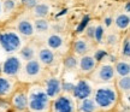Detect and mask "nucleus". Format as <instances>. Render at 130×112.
<instances>
[{
    "label": "nucleus",
    "mask_w": 130,
    "mask_h": 112,
    "mask_svg": "<svg viewBox=\"0 0 130 112\" xmlns=\"http://www.w3.org/2000/svg\"><path fill=\"white\" fill-rule=\"evenodd\" d=\"M14 89V82L11 79V77L0 75V99L10 98Z\"/></svg>",
    "instance_id": "nucleus-12"
},
{
    "label": "nucleus",
    "mask_w": 130,
    "mask_h": 112,
    "mask_svg": "<svg viewBox=\"0 0 130 112\" xmlns=\"http://www.w3.org/2000/svg\"><path fill=\"white\" fill-rule=\"evenodd\" d=\"M125 13H129V3L125 4Z\"/></svg>",
    "instance_id": "nucleus-32"
},
{
    "label": "nucleus",
    "mask_w": 130,
    "mask_h": 112,
    "mask_svg": "<svg viewBox=\"0 0 130 112\" xmlns=\"http://www.w3.org/2000/svg\"><path fill=\"white\" fill-rule=\"evenodd\" d=\"M32 13L36 18H46L50 14V6L47 4H39L37 3L32 7Z\"/></svg>",
    "instance_id": "nucleus-21"
},
{
    "label": "nucleus",
    "mask_w": 130,
    "mask_h": 112,
    "mask_svg": "<svg viewBox=\"0 0 130 112\" xmlns=\"http://www.w3.org/2000/svg\"><path fill=\"white\" fill-rule=\"evenodd\" d=\"M51 99L41 86L28 87V110L29 112H50Z\"/></svg>",
    "instance_id": "nucleus-2"
},
{
    "label": "nucleus",
    "mask_w": 130,
    "mask_h": 112,
    "mask_svg": "<svg viewBox=\"0 0 130 112\" xmlns=\"http://www.w3.org/2000/svg\"><path fill=\"white\" fill-rule=\"evenodd\" d=\"M36 4H37V0H24V5L28 9H32Z\"/></svg>",
    "instance_id": "nucleus-30"
},
{
    "label": "nucleus",
    "mask_w": 130,
    "mask_h": 112,
    "mask_svg": "<svg viewBox=\"0 0 130 112\" xmlns=\"http://www.w3.org/2000/svg\"><path fill=\"white\" fill-rule=\"evenodd\" d=\"M115 86H116L118 93L121 94V97L124 95H129L130 92V76H123V77H118L115 81Z\"/></svg>",
    "instance_id": "nucleus-17"
},
{
    "label": "nucleus",
    "mask_w": 130,
    "mask_h": 112,
    "mask_svg": "<svg viewBox=\"0 0 130 112\" xmlns=\"http://www.w3.org/2000/svg\"><path fill=\"white\" fill-rule=\"evenodd\" d=\"M37 56H39V61L45 66H52L56 63V54H54V52L52 51L51 48H48V47H42V48H40Z\"/></svg>",
    "instance_id": "nucleus-13"
},
{
    "label": "nucleus",
    "mask_w": 130,
    "mask_h": 112,
    "mask_svg": "<svg viewBox=\"0 0 130 112\" xmlns=\"http://www.w3.org/2000/svg\"><path fill=\"white\" fill-rule=\"evenodd\" d=\"M118 40H119V36L117 34H110L106 37V43L108 46H115V45L118 43Z\"/></svg>",
    "instance_id": "nucleus-28"
},
{
    "label": "nucleus",
    "mask_w": 130,
    "mask_h": 112,
    "mask_svg": "<svg viewBox=\"0 0 130 112\" xmlns=\"http://www.w3.org/2000/svg\"><path fill=\"white\" fill-rule=\"evenodd\" d=\"M64 65H65V68L69 69V70H74V69H76L77 65H78V59H77V57L75 56V54H70V56H68L64 59Z\"/></svg>",
    "instance_id": "nucleus-25"
},
{
    "label": "nucleus",
    "mask_w": 130,
    "mask_h": 112,
    "mask_svg": "<svg viewBox=\"0 0 130 112\" xmlns=\"http://www.w3.org/2000/svg\"><path fill=\"white\" fill-rule=\"evenodd\" d=\"M10 104L17 112H25L28 110V87L16 88L10 95Z\"/></svg>",
    "instance_id": "nucleus-7"
},
{
    "label": "nucleus",
    "mask_w": 130,
    "mask_h": 112,
    "mask_svg": "<svg viewBox=\"0 0 130 112\" xmlns=\"http://www.w3.org/2000/svg\"><path fill=\"white\" fill-rule=\"evenodd\" d=\"M61 81L59 77H50L45 81V84H43V90L46 92V94L50 97V99H54L56 97H58L59 94L63 93L61 90Z\"/></svg>",
    "instance_id": "nucleus-10"
},
{
    "label": "nucleus",
    "mask_w": 130,
    "mask_h": 112,
    "mask_svg": "<svg viewBox=\"0 0 130 112\" xmlns=\"http://www.w3.org/2000/svg\"><path fill=\"white\" fill-rule=\"evenodd\" d=\"M130 24V17L129 13H121L115 18V25L118 30H126L129 28Z\"/></svg>",
    "instance_id": "nucleus-20"
},
{
    "label": "nucleus",
    "mask_w": 130,
    "mask_h": 112,
    "mask_svg": "<svg viewBox=\"0 0 130 112\" xmlns=\"http://www.w3.org/2000/svg\"><path fill=\"white\" fill-rule=\"evenodd\" d=\"M98 61L95 60L94 56L90 54H84L81 56V58L78 59V65L77 68L79 69V74L84 76V77H88L89 75L94 71V69L96 68Z\"/></svg>",
    "instance_id": "nucleus-9"
},
{
    "label": "nucleus",
    "mask_w": 130,
    "mask_h": 112,
    "mask_svg": "<svg viewBox=\"0 0 130 112\" xmlns=\"http://www.w3.org/2000/svg\"><path fill=\"white\" fill-rule=\"evenodd\" d=\"M50 112H77V101L71 94L61 93L51 100Z\"/></svg>",
    "instance_id": "nucleus-4"
},
{
    "label": "nucleus",
    "mask_w": 130,
    "mask_h": 112,
    "mask_svg": "<svg viewBox=\"0 0 130 112\" xmlns=\"http://www.w3.org/2000/svg\"><path fill=\"white\" fill-rule=\"evenodd\" d=\"M111 23H112V19L111 18H106V25H107V27H110V25H111Z\"/></svg>",
    "instance_id": "nucleus-31"
},
{
    "label": "nucleus",
    "mask_w": 130,
    "mask_h": 112,
    "mask_svg": "<svg viewBox=\"0 0 130 112\" xmlns=\"http://www.w3.org/2000/svg\"><path fill=\"white\" fill-rule=\"evenodd\" d=\"M92 98L96 104L99 112H113L121 101V94L118 93L113 82L101 83L93 89Z\"/></svg>",
    "instance_id": "nucleus-1"
},
{
    "label": "nucleus",
    "mask_w": 130,
    "mask_h": 112,
    "mask_svg": "<svg viewBox=\"0 0 130 112\" xmlns=\"http://www.w3.org/2000/svg\"><path fill=\"white\" fill-rule=\"evenodd\" d=\"M94 29H95V27H92V25L86 28V34L89 39H94Z\"/></svg>",
    "instance_id": "nucleus-29"
},
{
    "label": "nucleus",
    "mask_w": 130,
    "mask_h": 112,
    "mask_svg": "<svg viewBox=\"0 0 130 112\" xmlns=\"http://www.w3.org/2000/svg\"><path fill=\"white\" fill-rule=\"evenodd\" d=\"M22 70L25 74V76H28L30 78H35L42 74V64L37 59L32 58L30 60L25 61L24 66H22Z\"/></svg>",
    "instance_id": "nucleus-11"
},
{
    "label": "nucleus",
    "mask_w": 130,
    "mask_h": 112,
    "mask_svg": "<svg viewBox=\"0 0 130 112\" xmlns=\"http://www.w3.org/2000/svg\"><path fill=\"white\" fill-rule=\"evenodd\" d=\"M115 66V74L118 77L123 76H130V63L129 59H123L121 61H117Z\"/></svg>",
    "instance_id": "nucleus-18"
},
{
    "label": "nucleus",
    "mask_w": 130,
    "mask_h": 112,
    "mask_svg": "<svg viewBox=\"0 0 130 112\" xmlns=\"http://www.w3.org/2000/svg\"><path fill=\"white\" fill-rule=\"evenodd\" d=\"M34 57H35V50L31 46H25L19 50V58L23 59V60L28 61L32 59Z\"/></svg>",
    "instance_id": "nucleus-23"
},
{
    "label": "nucleus",
    "mask_w": 130,
    "mask_h": 112,
    "mask_svg": "<svg viewBox=\"0 0 130 112\" xmlns=\"http://www.w3.org/2000/svg\"><path fill=\"white\" fill-rule=\"evenodd\" d=\"M1 12H3V7H1V0H0V14H1Z\"/></svg>",
    "instance_id": "nucleus-33"
},
{
    "label": "nucleus",
    "mask_w": 130,
    "mask_h": 112,
    "mask_svg": "<svg viewBox=\"0 0 130 112\" xmlns=\"http://www.w3.org/2000/svg\"><path fill=\"white\" fill-rule=\"evenodd\" d=\"M0 74H1V65H0Z\"/></svg>",
    "instance_id": "nucleus-34"
},
{
    "label": "nucleus",
    "mask_w": 130,
    "mask_h": 112,
    "mask_svg": "<svg viewBox=\"0 0 130 112\" xmlns=\"http://www.w3.org/2000/svg\"><path fill=\"white\" fill-rule=\"evenodd\" d=\"M0 47L6 53H14L22 48V37L13 30L3 31L0 33Z\"/></svg>",
    "instance_id": "nucleus-5"
},
{
    "label": "nucleus",
    "mask_w": 130,
    "mask_h": 112,
    "mask_svg": "<svg viewBox=\"0 0 130 112\" xmlns=\"http://www.w3.org/2000/svg\"><path fill=\"white\" fill-rule=\"evenodd\" d=\"M121 54L123 58L129 59L130 58V41H129V35H126L125 39L122 40V47H121Z\"/></svg>",
    "instance_id": "nucleus-24"
},
{
    "label": "nucleus",
    "mask_w": 130,
    "mask_h": 112,
    "mask_svg": "<svg viewBox=\"0 0 130 112\" xmlns=\"http://www.w3.org/2000/svg\"><path fill=\"white\" fill-rule=\"evenodd\" d=\"M93 89H94L93 82L88 77L82 76L76 83H74V88H72L71 95H72V98L76 101H78V100H82V99L92 97Z\"/></svg>",
    "instance_id": "nucleus-6"
},
{
    "label": "nucleus",
    "mask_w": 130,
    "mask_h": 112,
    "mask_svg": "<svg viewBox=\"0 0 130 112\" xmlns=\"http://www.w3.org/2000/svg\"><path fill=\"white\" fill-rule=\"evenodd\" d=\"M22 60L18 56H10L1 64V74L7 77H14L22 71Z\"/></svg>",
    "instance_id": "nucleus-8"
},
{
    "label": "nucleus",
    "mask_w": 130,
    "mask_h": 112,
    "mask_svg": "<svg viewBox=\"0 0 130 112\" xmlns=\"http://www.w3.org/2000/svg\"><path fill=\"white\" fill-rule=\"evenodd\" d=\"M77 112H99L96 104L92 97L77 101Z\"/></svg>",
    "instance_id": "nucleus-15"
},
{
    "label": "nucleus",
    "mask_w": 130,
    "mask_h": 112,
    "mask_svg": "<svg viewBox=\"0 0 130 112\" xmlns=\"http://www.w3.org/2000/svg\"><path fill=\"white\" fill-rule=\"evenodd\" d=\"M104 36H105V29L102 25H98L94 29V40L98 43H101L104 41Z\"/></svg>",
    "instance_id": "nucleus-26"
},
{
    "label": "nucleus",
    "mask_w": 130,
    "mask_h": 112,
    "mask_svg": "<svg viewBox=\"0 0 130 112\" xmlns=\"http://www.w3.org/2000/svg\"><path fill=\"white\" fill-rule=\"evenodd\" d=\"M1 7H3L4 12L10 13L14 9V1L13 0H4V3H1Z\"/></svg>",
    "instance_id": "nucleus-27"
},
{
    "label": "nucleus",
    "mask_w": 130,
    "mask_h": 112,
    "mask_svg": "<svg viewBox=\"0 0 130 112\" xmlns=\"http://www.w3.org/2000/svg\"><path fill=\"white\" fill-rule=\"evenodd\" d=\"M88 78L96 84L101 83H112L116 78L115 74V66L110 63H98L96 68L88 76Z\"/></svg>",
    "instance_id": "nucleus-3"
},
{
    "label": "nucleus",
    "mask_w": 130,
    "mask_h": 112,
    "mask_svg": "<svg viewBox=\"0 0 130 112\" xmlns=\"http://www.w3.org/2000/svg\"><path fill=\"white\" fill-rule=\"evenodd\" d=\"M89 51H90V45H89L88 40L77 39L72 43V52H74L75 56H84V54H88Z\"/></svg>",
    "instance_id": "nucleus-14"
},
{
    "label": "nucleus",
    "mask_w": 130,
    "mask_h": 112,
    "mask_svg": "<svg viewBox=\"0 0 130 112\" xmlns=\"http://www.w3.org/2000/svg\"><path fill=\"white\" fill-rule=\"evenodd\" d=\"M46 43L48 48H51L52 51H56V50H59L63 46L64 40H63V37L59 34H51L50 36L47 37Z\"/></svg>",
    "instance_id": "nucleus-19"
},
{
    "label": "nucleus",
    "mask_w": 130,
    "mask_h": 112,
    "mask_svg": "<svg viewBox=\"0 0 130 112\" xmlns=\"http://www.w3.org/2000/svg\"><path fill=\"white\" fill-rule=\"evenodd\" d=\"M32 25H34V30L40 34H45L50 30V22L46 18H36Z\"/></svg>",
    "instance_id": "nucleus-22"
},
{
    "label": "nucleus",
    "mask_w": 130,
    "mask_h": 112,
    "mask_svg": "<svg viewBox=\"0 0 130 112\" xmlns=\"http://www.w3.org/2000/svg\"><path fill=\"white\" fill-rule=\"evenodd\" d=\"M17 33H18L19 35H22V36L30 37L35 34L34 25H32V23L29 19H22V21H19L18 24H17Z\"/></svg>",
    "instance_id": "nucleus-16"
}]
</instances>
